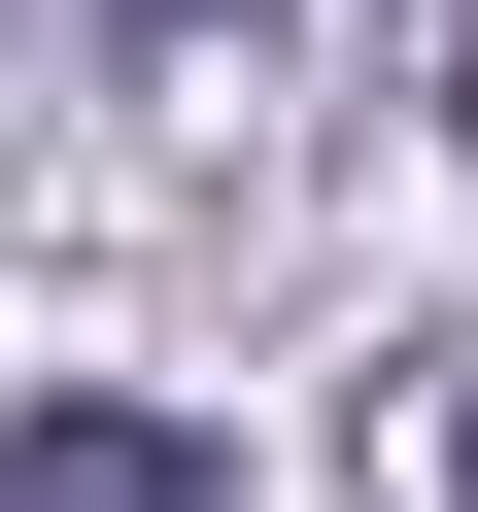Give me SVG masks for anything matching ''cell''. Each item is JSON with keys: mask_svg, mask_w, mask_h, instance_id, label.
<instances>
[{"mask_svg": "<svg viewBox=\"0 0 478 512\" xmlns=\"http://www.w3.org/2000/svg\"><path fill=\"white\" fill-rule=\"evenodd\" d=\"M0 512H239L205 410H0Z\"/></svg>", "mask_w": 478, "mask_h": 512, "instance_id": "1", "label": "cell"}, {"mask_svg": "<svg viewBox=\"0 0 478 512\" xmlns=\"http://www.w3.org/2000/svg\"><path fill=\"white\" fill-rule=\"evenodd\" d=\"M444 512H478V376H444Z\"/></svg>", "mask_w": 478, "mask_h": 512, "instance_id": "2", "label": "cell"}]
</instances>
